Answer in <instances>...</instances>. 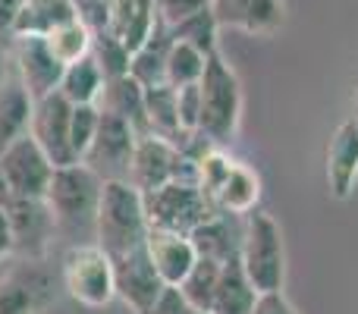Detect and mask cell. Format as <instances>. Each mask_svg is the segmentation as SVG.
<instances>
[{"instance_id":"f546056e","label":"cell","mask_w":358,"mask_h":314,"mask_svg":"<svg viewBox=\"0 0 358 314\" xmlns=\"http://www.w3.org/2000/svg\"><path fill=\"white\" fill-rule=\"evenodd\" d=\"M173 38L176 41H185V44H192V48H198L201 54H214L217 50V35H220V22H217V16H214V10H201V13H195V16H189V19H182L179 25H173Z\"/></svg>"},{"instance_id":"f1b7e54d","label":"cell","mask_w":358,"mask_h":314,"mask_svg":"<svg viewBox=\"0 0 358 314\" xmlns=\"http://www.w3.org/2000/svg\"><path fill=\"white\" fill-rule=\"evenodd\" d=\"M204 63H208V54H201L198 48L173 38L170 54H167V85H173V88L198 85L204 76Z\"/></svg>"},{"instance_id":"5bb4252c","label":"cell","mask_w":358,"mask_h":314,"mask_svg":"<svg viewBox=\"0 0 358 314\" xmlns=\"http://www.w3.org/2000/svg\"><path fill=\"white\" fill-rule=\"evenodd\" d=\"M16 69H19V82L29 92V98L41 101L60 88L63 69L66 66L50 54L44 38L25 35V38H16Z\"/></svg>"},{"instance_id":"ab89813d","label":"cell","mask_w":358,"mask_h":314,"mask_svg":"<svg viewBox=\"0 0 358 314\" xmlns=\"http://www.w3.org/2000/svg\"><path fill=\"white\" fill-rule=\"evenodd\" d=\"M13 255V233H10V220H6V210L0 208V261H6Z\"/></svg>"},{"instance_id":"30bf717a","label":"cell","mask_w":358,"mask_h":314,"mask_svg":"<svg viewBox=\"0 0 358 314\" xmlns=\"http://www.w3.org/2000/svg\"><path fill=\"white\" fill-rule=\"evenodd\" d=\"M0 173H3L13 198H48L54 164L41 151V145L31 138V132H25L0 155Z\"/></svg>"},{"instance_id":"1f68e13d","label":"cell","mask_w":358,"mask_h":314,"mask_svg":"<svg viewBox=\"0 0 358 314\" xmlns=\"http://www.w3.org/2000/svg\"><path fill=\"white\" fill-rule=\"evenodd\" d=\"M233 164H236V157H229L223 148H210L208 155L198 160V185H201V192L210 198V201L217 198L220 185L227 183Z\"/></svg>"},{"instance_id":"e575fe53","label":"cell","mask_w":358,"mask_h":314,"mask_svg":"<svg viewBox=\"0 0 358 314\" xmlns=\"http://www.w3.org/2000/svg\"><path fill=\"white\" fill-rule=\"evenodd\" d=\"M176 113H179V129L198 132V117H201V88L185 85L176 88Z\"/></svg>"},{"instance_id":"e0dca14e","label":"cell","mask_w":358,"mask_h":314,"mask_svg":"<svg viewBox=\"0 0 358 314\" xmlns=\"http://www.w3.org/2000/svg\"><path fill=\"white\" fill-rule=\"evenodd\" d=\"M217 22L242 29L248 35H273L283 25V0H214Z\"/></svg>"},{"instance_id":"9a60e30c","label":"cell","mask_w":358,"mask_h":314,"mask_svg":"<svg viewBox=\"0 0 358 314\" xmlns=\"http://www.w3.org/2000/svg\"><path fill=\"white\" fill-rule=\"evenodd\" d=\"M358 185V123L355 117L336 126L327 142V189L336 201H349Z\"/></svg>"},{"instance_id":"d4e9b609","label":"cell","mask_w":358,"mask_h":314,"mask_svg":"<svg viewBox=\"0 0 358 314\" xmlns=\"http://www.w3.org/2000/svg\"><path fill=\"white\" fill-rule=\"evenodd\" d=\"M145 117H148V136H161L176 145V138L182 136L176 113V88L173 85L145 88Z\"/></svg>"},{"instance_id":"d590c367","label":"cell","mask_w":358,"mask_h":314,"mask_svg":"<svg viewBox=\"0 0 358 314\" xmlns=\"http://www.w3.org/2000/svg\"><path fill=\"white\" fill-rule=\"evenodd\" d=\"M214 3V0H157V16L164 19V22L173 29V25H179L182 19L195 16V13L208 10V6Z\"/></svg>"},{"instance_id":"f6af8a7d","label":"cell","mask_w":358,"mask_h":314,"mask_svg":"<svg viewBox=\"0 0 358 314\" xmlns=\"http://www.w3.org/2000/svg\"><path fill=\"white\" fill-rule=\"evenodd\" d=\"M355 123H358V117H355Z\"/></svg>"},{"instance_id":"d6986e66","label":"cell","mask_w":358,"mask_h":314,"mask_svg":"<svg viewBox=\"0 0 358 314\" xmlns=\"http://www.w3.org/2000/svg\"><path fill=\"white\" fill-rule=\"evenodd\" d=\"M98 107L104 113L126 120L138 136H148V117H145V88L132 76H117L104 82V92L98 98Z\"/></svg>"},{"instance_id":"d6a6232c","label":"cell","mask_w":358,"mask_h":314,"mask_svg":"<svg viewBox=\"0 0 358 314\" xmlns=\"http://www.w3.org/2000/svg\"><path fill=\"white\" fill-rule=\"evenodd\" d=\"M101 110L98 104H73V120H69V145H73L76 160L85 157L88 145H92L94 132H98Z\"/></svg>"},{"instance_id":"603a6c76","label":"cell","mask_w":358,"mask_h":314,"mask_svg":"<svg viewBox=\"0 0 358 314\" xmlns=\"http://www.w3.org/2000/svg\"><path fill=\"white\" fill-rule=\"evenodd\" d=\"M29 123H31V98L22 88V82L0 85V155L16 138H22L29 132Z\"/></svg>"},{"instance_id":"b9f144b4","label":"cell","mask_w":358,"mask_h":314,"mask_svg":"<svg viewBox=\"0 0 358 314\" xmlns=\"http://www.w3.org/2000/svg\"><path fill=\"white\" fill-rule=\"evenodd\" d=\"M0 85H3V48H0Z\"/></svg>"},{"instance_id":"836d02e7","label":"cell","mask_w":358,"mask_h":314,"mask_svg":"<svg viewBox=\"0 0 358 314\" xmlns=\"http://www.w3.org/2000/svg\"><path fill=\"white\" fill-rule=\"evenodd\" d=\"M73 6H76V19L82 25H88L92 35H101V31L110 29L113 0H73Z\"/></svg>"},{"instance_id":"ffe728a7","label":"cell","mask_w":358,"mask_h":314,"mask_svg":"<svg viewBox=\"0 0 358 314\" xmlns=\"http://www.w3.org/2000/svg\"><path fill=\"white\" fill-rule=\"evenodd\" d=\"M255 299H258V292H255L252 280L242 271L239 255L223 261L220 280H217V290H214V302H210V314H252Z\"/></svg>"},{"instance_id":"44dd1931","label":"cell","mask_w":358,"mask_h":314,"mask_svg":"<svg viewBox=\"0 0 358 314\" xmlns=\"http://www.w3.org/2000/svg\"><path fill=\"white\" fill-rule=\"evenodd\" d=\"M76 19V6L73 0H29L22 3L16 19V29H13V38H25V35H50L54 29L73 22Z\"/></svg>"},{"instance_id":"cb8c5ba5","label":"cell","mask_w":358,"mask_h":314,"mask_svg":"<svg viewBox=\"0 0 358 314\" xmlns=\"http://www.w3.org/2000/svg\"><path fill=\"white\" fill-rule=\"evenodd\" d=\"M104 73L101 66L94 63V57H82L79 63H69L63 69V79H60V88L57 92L69 101V104H98L101 92H104Z\"/></svg>"},{"instance_id":"7bdbcfd3","label":"cell","mask_w":358,"mask_h":314,"mask_svg":"<svg viewBox=\"0 0 358 314\" xmlns=\"http://www.w3.org/2000/svg\"><path fill=\"white\" fill-rule=\"evenodd\" d=\"M355 104H358V88H355Z\"/></svg>"},{"instance_id":"2e32d148","label":"cell","mask_w":358,"mask_h":314,"mask_svg":"<svg viewBox=\"0 0 358 314\" xmlns=\"http://www.w3.org/2000/svg\"><path fill=\"white\" fill-rule=\"evenodd\" d=\"M148 255H151V261H155L161 280L170 290H176V286L189 277L192 264L198 261V252L189 236L173 233V229H157V227L148 229Z\"/></svg>"},{"instance_id":"8d00e7d4","label":"cell","mask_w":358,"mask_h":314,"mask_svg":"<svg viewBox=\"0 0 358 314\" xmlns=\"http://www.w3.org/2000/svg\"><path fill=\"white\" fill-rule=\"evenodd\" d=\"M252 314H299V311L292 308V302L280 290V292H258Z\"/></svg>"},{"instance_id":"8992f818","label":"cell","mask_w":358,"mask_h":314,"mask_svg":"<svg viewBox=\"0 0 358 314\" xmlns=\"http://www.w3.org/2000/svg\"><path fill=\"white\" fill-rule=\"evenodd\" d=\"M63 290L85 308H104L117 299V280H113V261L98 242L73 245L63 255Z\"/></svg>"},{"instance_id":"9c48e42d","label":"cell","mask_w":358,"mask_h":314,"mask_svg":"<svg viewBox=\"0 0 358 314\" xmlns=\"http://www.w3.org/2000/svg\"><path fill=\"white\" fill-rule=\"evenodd\" d=\"M173 179H179V183H198V166L179 155V148L173 142H167V138L138 136L136 155H132L129 183L142 195H148V192L173 183Z\"/></svg>"},{"instance_id":"5b68a950","label":"cell","mask_w":358,"mask_h":314,"mask_svg":"<svg viewBox=\"0 0 358 314\" xmlns=\"http://www.w3.org/2000/svg\"><path fill=\"white\" fill-rule=\"evenodd\" d=\"M57 302V277L48 258L10 255L0 271V314H44Z\"/></svg>"},{"instance_id":"4316f807","label":"cell","mask_w":358,"mask_h":314,"mask_svg":"<svg viewBox=\"0 0 358 314\" xmlns=\"http://www.w3.org/2000/svg\"><path fill=\"white\" fill-rule=\"evenodd\" d=\"M220 261L214 258H201L198 255V261L192 264L189 277L182 280V283L176 286L179 296L185 299V302L192 305V308L198 311H208L210 314V302H214V290H217V280H220Z\"/></svg>"},{"instance_id":"277c9868","label":"cell","mask_w":358,"mask_h":314,"mask_svg":"<svg viewBox=\"0 0 358 314\" xmlns=\"http://www.w3.org/2000/svg\"><path fill=\"white\" fill-rule=\"evenodd\" d=\"M239 261L255 292H280L286 283V248L280 223L267 210L255 208L245 214V229L239 242Z\"/></svg>"},{"instance_id":"6da1fadb","label":"cell","mask_w":358,"mask_h":314,"mask_svg":"<svg viewBox=\"0 0 358 314\" xmlns=\"http://www.w3.org/2000/svg\"><path fill=\"white\" fill-rule=\"evenodd\" d=\"M148 214H145V195L132 183L113 179L104 183L94 220V239L110 258L126 255L148 242Z\"/></svg>"},{"instance_id":"7402d4cb","label":"cell","mask_w":358,"mask_h":314,"mask_svg":"<svg viewBox=\"0 0 358 314\" xmlns=\"http://www.w3.org/2000/svg\"><path fill=\"white\" fill-rule=\"evenodd\" d=\"M258 198H261L258 173H255L248 164L236 160L229 176H227V183H223L220 192H217L214 204L220 214H252V210L258 208Z\"/></svg>"},{"instance_id":"ba28073f","label":"cell","mask_w":358,"mask_h":314,"mask_svg":"<svg viewBox=\"0 0 358 314\" xmlns=\"http://www.w3.org/2000/svg\"><path fill=\"white\" fill-rule=\"evenodd\" d=\"M98 110H101V107H98ZM136 145H138V132L132 129L126 120H120V117H113V113L101 110L98 132H94L92 145H88L85 157H82L79 164H85L88 170H92L98 179H104V183H113V179L129 183Z\"/></svg>"},{"instance_id":"52a82bcc","label":"cell","mask_w":358,"mask_h":314,"mask_svg":"<svg viewBox=\"0 0 358 314\" xmlns=\"http://www.w3.org/2000/svg\"><path fill=\"white\" fill-rule=\"evenodd\" d=\"M145 214H148V227L157 229H173V233H195L201 223L217 217V204L201 192L198 183H173L161 185V189L145 195Z\"/></svg>"},{"instance_id":"8fae6325","label":"cell","mask_w":358,"mask_h":314,"mask_svg":"<svg viewBox=\"0 0 358 314\" xmlns=\"http://www.w3.org/2000/svg\"><path fill=\"white\" fill-rule=\"evenodd\" d=\"M113 261V280H117V299H123L136 314H148L167 292V283L161 280L155 261L148 255V242L126 255H117Z\"/></svg>"},{"instance_id":"7a4b0ae2","label":"cell","mask_w":358,"mask_h":314,"mask_svg":"<svg viewBox=\"0 0 358 314\" xmlns=\"http://www.w3.org/2000/svg\"><path fill=\"white\" fill-rule=\"evenodd\" d=\"M198 88H201L198 132L204 138H210L217 148H223L236 138L242 123V82L236 76V69L220 57V50H214L208 57Z\"/></svg>"},{"instance_id":"484cf974","label":"cell","mask_w":358,"mask_h":314,"mask_svg":"<svg viewBox=\"0 0 358 314\" xmlns=\"http://www.w3.org/2000/svg\"><path fill=\"white\" fill-rule=\"evenodd\" d=\"M227 217L229 214H217V217H210L208 223H201L195 233H189L192 245H195V252L201 255V258H214V261H220L223 264V261H229L233 255H239L242 236L236 239Z\"/></svg>"},{"instance_id":"ee69618b","label":"cell","mask_w":358,"mask_h":314,"mask_svg":"<svg viewBox=\"0 0 358 314\" xmlns=\"http://www.w3.org/2000/svg\"><path fill=\"white\" fill-rule=\"evenodd\" d=\"M22 3H29V0H22Z\"/></svg>"},{"instance_id":"f35d334b","label":"cell","mask_w":358,"mask_h":314,"mask_svg":"<svg viewBox=\"0 0 358 314\" xmlns=\"http://www.w3.org/2000/svg\"><path fill=\"white\" fill-rule=\"evenodd\" d=\"M19 10H22V0H0V41H3V38H13Z\"/></svg>"},{"instance_id":"4dcf8cb0","label":"cell","mask_w":358,"mask_h":314,"mask_svg":"<svg viewBox=\"0 0 358 314\" xmlns=\"http://www.w3.org/2000/svg\"><path fill=\"white\" fill-rule=\"evenodd\" d=\"M92 57L94 63L101 66L104 79H117V76H129V60H132V50L126 48L123 38H117L113 31H101L94 35L92 44Z\"/></svg>"},{"instance_id":"74e56055","label":"cell","mask_w":358,"mask_h":314,"mask_svg":"<svg viewBox=\"0 0 358 314\" xmlns=\"http://www.w3.org/2000/svg\"><path fill=\"white\" fill-rule=\"evenodd\" d=\"M148 314H208V311L192 308V305L179 296V290H170V286H167V292L161 296V302H157Z\"/></svg>"},{"instance_id":"60d3db41","label":"cell","mask_w":358,"mask_h":314,"mask_svg":"<svg viewBox=\"0 0 358 314\" xmlns=\"http://www.w3.org/2000/svg\"><path fill=\"white\" fill-rule=\"evenodd\" d=\"M10 185H6V179H3V173H0V208H6L10 204Z\"/></svg>"},{"instance_id":"4fadbf2b","label":"cell","mask_w":358,"mask_h":314,"mask_svg":"<svg viewBox=\"0 0 358 314\" xmlns=\"http://www.w3.org/2000/svg\"><path fill=\"white\" fill-rule=\"evenodd\" d=\"M69 120H73V104L60 92L48 94L41 101H31L29 132L54 166L79 164L73 155V145H69Z\"/></svg>"},{"instance_id":"3957f363","label":"cell","mask_w":358,"mask_h":314,"mask_svg":"<svg viewBox=\"0 0 358 314\" xmlns=\"http://www.w3.org/2000/svg\"><path fill=\"white\" fill-rule=\"evenodd\" d=\"M104 179H98L85 164H66L54 166L50 189L44 201L50 204L57 220V233L94 236V220H98V204Z\"/></svg>"},{"instance_id":"7c38bea8","label":"cell","mask_w":358,"mask_h":314,"mask_svg":"<svg viewBox=\"0 0 358 314\" xmlns=\"http://www.w3.org/2000/svg\"><path fill=\"white\" fill-rule=\"evenodd\" d=\"M3 210L13 233V255L16 258H48V248L57 236L50 204L44 198H10Z\"/></svg>"},{"instance_id":"83f0119b","label":"cell","mask_w":358,"mask_h":314,"mask_svg":"<svg viewBox=\"0 0 358 314\" xmlns=\"http://www.w3.org/2000/svg\"><path fill=\"white\" fill-rule=\"evenodd\" d=\"M44 41H48L50 54H54L63 66H69V63H79L82 57L92 54L94 35H92V29H88V25H82L79 19H73V22L54 29L50 35H44Z\"/></svg>"},{"instance_id":"ac0fdd59","label":"cell","mask_w":358,"mask_h":314,"mask_svg":"<svg viewBox=\"0 0 358 314\" xmlns=\"http://www.w3.org/2000/svg\"><path fill=\"white\" fill-rule=\"evenodd\" d=\"M170 44H173V31H170V25L157 16L151 35L145 38L136 50H132V60H129V76L142 88L167 85V54H170Z\"/></svg>"}]
</instances>
